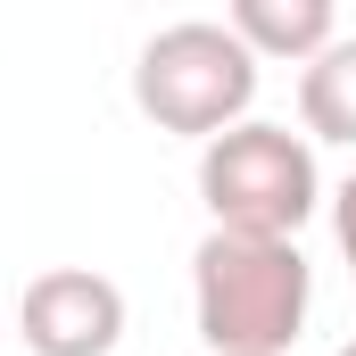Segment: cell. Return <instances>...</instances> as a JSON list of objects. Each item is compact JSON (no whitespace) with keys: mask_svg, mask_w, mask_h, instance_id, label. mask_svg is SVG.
I'll list each match as a JSON object with an SVG mask.
<instances>
[{"mask_svg":"<svg viewBox=\"0 0 356 356\" xmlns=\"http://www.w3.org/2000/svg\"><path fill=\"white\" fill-rule=\"evenodd\" d=\"M315 307V273L298 241H249V232H207L191 257V315L207 356H290Z\"/></svg>","mask_w":356,"mask_h":356,"instance_id":"6da1fadb","label":"cell"},{"mask_svg":"<svg viewBox=\"0 0 356 356\" xmlns=\"http://www.w3.org/2000/svg\"><path fill=\"white\" fill-rule=\"evenodd\" d=\"M249 99H257V58L249 42L224 25V17H182V25H158L133 58V108L158 124V133H182V141H216L232 124H249Z\"/></svg>","mask_w":356,"mask_h":356,"instance_id":"7a4b0ae2","label":"cell"},{"mask_svg":"<svg viewBox=\"0 0 356 356\" xmlns=\"http://www.w3.org/2000/svg\"><path fill=\"white\" fill-rule=\"evenodd\" d=\"M199 199H207V232H249V241H298V224L323 207V175L307 133L290 124H232L199 149Z\"/></svg>","mask_w":356,"mask_h":356,"instance_id":"3957f363","label":"cell"},{"mask_svg":"<svg viewBox=\"0 0 356 356\" xmlns=\"http://www.w3.org/2000/svg\"><path fill=\"white\" fill-rule=\"evenodd\" d=\"M17 332L33 356H108L124 340V290L91 266H50L25 282Z\"/></svg>","mask_w":356,"mask_h":356,"instance_id":"277c9868","label":"cell"},{"mask_svg":"<svg viewBox=\"0 0 356 356\" xmlns=\"http://www.w3.org/2000/svg\"><path fill=\"white\" fill-rule=\"evenodd\" d=\"M224 25L249 42L257 67H266V58H298V67H315V58L340 42V8H332V0H232Z\"/></svg>","mask_w":356,"mask_h":356,"instance_id":"5b68a950","label":"cell"},{"mask_svg":"<svg viewBox=\"0 0 356 356\" xmlns=\"http://www.w3.org/2000/svg\"><path fill=\"white\" fill-rule=\"evenodd\" d=\"M298 116H307L315 141L356 149V33H340V42L298 75Z\"/></svg>","mask_w":356,"mask_h":356,"instance_id":"8992f818","label":"cell"},{"mask_svg":"<svg viewBox=\"0 0 356 356\" xmlns=\"http://www.w3.org/2000/svg\"><path fill=\"white\" fill-rule=\"evenodd\" d=\"M332 232H340V257H348V273H356V175L332 191Z\"/></svg>","mask_w":356,"mask_h":356,"instance_id":"52a82bcc","label":"cell"},{"mask_svg":"<svg viewBox=\"0 0 356 356\" xmlns=\"http://www.w3.org/2000/svg\"><path fill=\"white\" fill-rule=\"evenodd\" d=\"M340 356H356V340H348V348H340Z\"/></svg>","mask_w":356,"mask_h":356,"instance_id":"ba28073f","label":"cell"}]
</instances>
